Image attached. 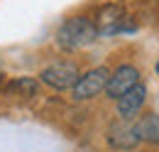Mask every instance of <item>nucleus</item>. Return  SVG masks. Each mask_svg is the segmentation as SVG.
Listing matches in <instances>:
<instances>
[{"label":"nucleus","mask_w":159,"mask_h":152,"mask_svg":"<svg viewBox=\"0 0 159 152\" xmlns=\"http://www.w3.org/2000/svg\"><path fill=\"white\" fill-rule=\"evenodd\" d=\"M144 98H147V88L137 83L135 88H130L125 96H120L118 98V113L125 118V120H130L132 115L139 113V108L144 106Z\"/></svg>","instance_id":"nucleus-6"},{"label":"nucleus","mask_w":159,"mask_h":152,"mask_svg":"<svg viewBox=\"0 0 159 152\" xmlns=\"http://www.w3.org/2000/svg\"><path fill=\"white\" fill-rule=\"evenodd\" d=\"M108 78H110V71L105 66H98V69H91L83 76H79V81L74 83L71 93L76 101H88V98H96L100 91H105L108 86Z\"/></svg>","instance_id":"nucleus-2"},{"label":"nucleus","mask_w":159,"mask_h":152,"mask_svg":"<svg viewBox=\"0 0 159 152\" xmlns=\"http://www.w3.org/2000/svg\"><path fill=\"white\" fill-rule=\"evenodd\" d=\"M135 130H137L142 142L157 145L159 142V115L157 113H147L144 118H139V123L135 125Z\"/></svg>","instance_id":"nucleus-7"},{"label":"nucleus","mask_w":159,"mask_h":152,"mask_svg":"<svg viewBox=\"0 0 159 152\" xmlns=\"http://www.w3.org/2000/svg\"><path fill=\"white\" fill-rule=\"evenodd\" d=\"M7 91L10 93H20V96H34L37 93V83L32 78H17V81H12L7 86Z\"/></svg>","instance_id":"nucleus-8"},{"label":"nucleus","mask_w":159,"mask_h":152,"mask_svg":"<svg viewBox=\"0 0 159 152\" xmlns=\"http://www.w3.org/2000/svg\"><path fill=\"white\" fill-rule=\"evenodd\" d=\"M139 142V135L135 130V125H130V123H113L110 128H108V145L110 147H115V150H135Z\"/></svg>","instance_id":"nucleus-5"},{"label":"nucleus","mask_w":159,"mask_h":152,"mask_svg":"<svg viewBox=\"0 0 159 152\" xmlns=\"http://www.w3.org/2000/svg\"><path fill=\"white\" fill-rule=\"evenodd\" d=\"M96 37H98V27H96V22H91V20H86V17L66 20V22L59 27V32H57L59 47H61V49H69V52L91 44Z\"/></svg>","instance_id":"nucleus-1"},{"label":"nucleus","mask_w":159,"mask_h":152,"mask_svg":"<svg viewBox=\"0 0 159 152\" xmlns=\"http://www.w3.org/2000/svg\"><path fill=\"white\" fill-rule=\"evenodd\" d=\"M139 83V71L135 66H130V64H122L118 66L110 78H108V86H105V93L110 96V98H120V96H125L130 88H135Z\"/></svg>","instance_id":"nucleus-4"},{"label":"nucleus","mask_w":159,"mask_h":152,"mask_svg":"<svg viewBox=\"0 0 159 152\" xmlns=\"http://www.w3.org/2000/svg\"><path fill=\"white\" fill-rule=\"evenodd\" d=\"M79 76L81 74H79V69H76L74 61H57V64L47 66L39 74V78L47 86H52L57 91H64V88H74V83L79 81Z\"/></svg>","instance_id":"nucleus-3"},{"label":"nucleus","mask_w":159,"mask_h":152,"mask_svg":"<svg viewBox=\"0 0 159 152\" xmlns=\"http://www.w3.org/2000/svg\"><path fill=\"white\" fill-rule=\"evenodd\" d=\"M157 74H159V61H157Z\"/></svg>","instance_id":"nucleus-9"}]
</instances>
